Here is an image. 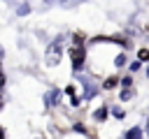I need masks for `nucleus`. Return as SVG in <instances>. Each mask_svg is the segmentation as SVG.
Listing matches in <instances>:
<instances>
[{
	"label": "nucleus",
	"mask_w": 149,
	"mask_h": 139,
	"mask_svg": "<svg viewBox=\"0 0 149 139\" xmlns=\"http://www.w3.org/2000/svg\"><path fill=\"white\" fill-rule=\"evenodd\" d=\"M58 58H61V42H56V44L51 46V51L47 53V63H49V65H56Z\"/></svg>",
	"instance_id": "nucleus-1"
},
{
	"label": "nucleus",
	"mask_w": 149,
	"mask_h": 139,
	"mask_svg": "<svg viewBox=\"0 0 149 139\" xmlns=\"http://www.w3.org/2000/svg\"><path fill=\"white\" fill-rule=\"evenodd\" d=\"M70 56H72L74 65H81V60H84V49H81V46H77V49H72V51H70Z\"/></svg>",
	"instance_id": "nucleus-2"
},
{
	"label": "nucleus",
	"mask_w": 149,
	"mask_h": 139,
	"mask_svg": "<svg viewBox=\"0 0 149 139\" xmlns=\"http://www.w3.org/2000/svg\"><path fill=\"white\" fill-rule=\"evenodd\" d=\"M2 86H5V76L0 74V88H2Z\"/></svg>",
	"instance_id": "nucleus-3"
},
{
	"label": "nucleus",
	"mask_w": 149,
	"mask_h": 139,
	"mask_svg": "<svg viewBox=\"0 0 149 139\" xmlns=\"http://www.w3.org/2000/svg\"><path fill=\"white\" fill-rule=\"evenodd\" d=\"M147 134H149V120H147Z\"/></svg>",
	"instance_id": "nucleus-4"
},
{
	"label": "nucleus",
	"mask_w": 149,
	"mask_h": 139,
	"mask_svg": "<svg viewBox=\"0 0 149 139\" xmlns=\"http://www.w3.org/2000/svg\"><path fill=\"white\" fill-rule=\"evenodd\" d=\"M0 139H2V130H0Z\"/></svg>",
	"instance_id": "nucleus-5"
},
{
	"label": "nucleus",
	"mask_w": 149,
	"mask_h": 139,
	"mask_svg": "<svg viewBox=\"0 0 149 139\" xmlns=\"http://www.w3.org/2000/svg\"><path fill=\"white\" fill-rule=\"evenodd\" d=\"M0 107H2V100H0Z\"/></svg>",
	"instance_id": "nucleus-6"
}]
</instances>
